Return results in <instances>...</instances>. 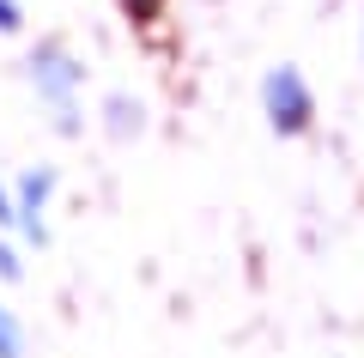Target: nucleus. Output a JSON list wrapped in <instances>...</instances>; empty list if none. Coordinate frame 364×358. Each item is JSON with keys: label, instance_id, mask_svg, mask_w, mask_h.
Segmentation results:
<instances>
[{"label": "nucleus", "instance_id": "1", "mask_svg": "<svg viewBox=\"0 0 364 358\" xmlns=\"http://www.w3.org/2000/svg\"><path fill=\"white\" fill-rule=\"evenodd\" d=\"M79 79H85V67H79L61 43H43V49L31 55V85H37L55 110H61V134H79V110H73Z\"/></svg>", "mask_w": 364, "mask_h": 358}, {"label": "nucleus", "instance_id": "2", "mask_svg": "<svg viewBox=\"0 0 364 358\" xmlns=\"http://www.w3.org/2000/svg\"><path fill=\"white\" fill-rule=\"evenodd\" d=\"M261 110H267L273 134H304L316 115V91L304 85L298 67H273L267 79H261Z\"/></svg>", "mask_w": 364, "mask_h": 358}, {"label": "nucleus", "instance_id": "3", "mask_svg": "<svg viewBox=\"0 0 364 358\" xmlns=\"http://www.w3.org/2000/svg\"><path fill=\"white\" fill-rule=\"evenodd\" d=\"M49 194H55V170H49V164L25 170V177H18V189H13V225L25 231L31 243H43V237H49V225H43V206H49Z\"/></svg>", "mask_w": 364, "mask_h": 358}, {"label": "nucleus", "instance_id": "4", "mask_svg": "<svg viewBox=\"0 0 364 358\" xmlns=\"http://www.w3.org/2000/svg\"><path fill=\"white\" fill-rule=\"evenodd\" d=\"M0 358H25V334H18V322L6 316V304H0Z\"/></svg>", "mask_w": 364, "mask_h": 358}, {"label": "nucleus", "instance_id": "5", "mask_svg": "<svg viewBox=\"0 0 364 358\" xmlns=\"http://www.w3.org/2000/svg\"><path fill=\"white\" fill-rule=\"evenodd\" d=\"M109 128H116V134H134V128H140V103L109 98Z\"/></svg>", "mask_w": 364, "mask_h": 358}, {"label": "nucleus", "instance_id": "6", "mask_svg": "<svg viewBox=\"0 0 364 358\" xmlns=\"http://www.w3.org/2000/svg\"><path fill=\"white\" fill-rule=\"evenodd\" d=\"M158 6H164V0H122V13L140 19V25H146V19H158Z\"/></svg>", "mask_w": 364, "mask_h": 358}, {"label": "nucleus", "instance_id": "7", "mask_svg": "<svg viewBox=\"0 0 364 358\" xmlns=\"http://www.w3.org/2000/svg\"><path fill=\"white\" fill-rule=\"evenodd\" d=\"M25 25V13H18V0H0V31H18Z\"/></svg>", "mask_w": 364, "mask_h": 358}, {"label": "nucleus", "instance_id": "8", "mask_svg": "<svg viewBox=\"0 0 364 358\" xmlns=\"http://www.w3.org/2000/svg\"><path fill=\"white\" fill-rule=\"evenodd\" d=\"M0 280H18V256L6 243H0Z\"/></svg>", "mask_w": 364, "mask_h": 358}, {"label": "nucleus", "instance_id": "9", "mask_svg": "<svg viewBox=\"0 0 364 358\" xmlns=\"http://www.w3.org/2000/svg\"><path fill=\"white\" fill-rule=\"evenodd\" d=\"M0 225H13V194H6V182H0Z\"/></svg>", "mask_w": 364, "mask_h": 358}]
</instances>
